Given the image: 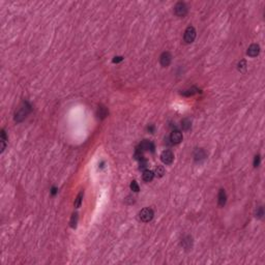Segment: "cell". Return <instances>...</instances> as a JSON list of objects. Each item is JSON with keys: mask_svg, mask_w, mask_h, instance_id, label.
<instances>
[{"mask_svg": "<svg viewBox=\"0 0 265 265\" xmlns=\"http://www.w3.org/2000/svg\"><path fill=\"white\" fill-rule=\"evenodd\" d=\"M192 127V122L188 118H184L183 120L181 121V127L183 131H188Z\"/></svg>", "mask_w": 265, "mask_h": 265, "instance_id": "18", "label": "cell"}, {"mask_svg": "<svg viewBox=\"0 0 265 265\" xmlns=\"http://www.w3.org/2000/svg\"><path fill=\"white\" fill-rule=\"evenodd\" d=\"M165 174V169L163 166H158L155 170V175H156L158 177H163Z\"/></svg>", "mask_w": 265, "mask_h": 265, "instance_id": "20", "label": "cell"}, {"mask_svg": "<svg viewBox=\"0 0 265 265\" xmlns=\"http://www.w3.org/2000/svg\"><path fill=\"white\" fill-rule=\"evenodd\" d=\"M196 38V30L193 26H188L184 31V42L186 44H191Z\"/></svg>", "mask_w": 265, "mask_h": 265, "instance_id": "3", "label": "cell"}, {"mask_svg": "<svg viewBox=\"0 0 265 265\" xmlns=\"http://www.w3.org/2000/svg\"><path fill=\"white\" fill-rule=\"evenodd\" d=\"M30 112H31V106L28 104V102H24L21 105V107L19 108V110L16 112V114H15V120L17 122H21V121L26 118V116Z\"/></svg>", "mask_w": 265, "mask_h": 265, "instance_id": "1", "label": "cell"}, {"mask_svg": "<svg viewBox=\"0 0 265 265\" xmlns=\"http://www.w3.org/2000/svg\"><path fill=\"white\" fill-rule=\"evenodd\" d=\"M51 194L53 195V196H55V195L57 194V188H52Z\"/></svg>", "mask_w": 265, "mask_h": 265, "instance_id": "29", "label": "cell"}, {"mask_svg": "<svg viewBox=\"0 0 265 265\" xmlns=\"http://www.w3.org/2000/svg\"><path fill=\"white\" fill-rule=\"evenodd\" d=\"M153 216H155V212H153V210L151 209V208H144V209L141 210L140 213H139L140 220L144 222V223L150 222L153 219Z\"/></svg>", "mask_w": 265, "mask_h": 265, "instance_id": "2", "label": "cell"}, {"mask_svg": "<svg viewBox=\"0 0 265 265\" xmlns=\"http://www.w3.org/2000/svg\"><path fill=\"white\" fill-rule=\"evenodd\" d=\"M122 60H123V57L119 56V57H114V59H113V62H114V63H118V62L122 61Z\"/></svg>", "mask_w": 265, "mask_h": 265, "instance_id": "28", "label": "cell"}, {"mask_svg": "<svg viewBox=\"0 0 265 265\" xmlns=\"http://www.w3.org/2000/svg\"><path fill=\"white\" fill-rule=\"evenodd\" d=\"M245 67H247V62H245L244 60H241V61L238 63V69H239V71H243V69H245Z\"/></svg>", "mask_w": 265, "mask_h": 265, "instance_id": "26", "label": "cell"}, {"mask_svg": "<svg viewBox=\"0 0 265 265\" xmlns=\"http://www.w3.org/2000/svg\"><path fill=\"white\" fill-rule=\"evenodd\" d=\"M174 13L176 16L183 18L188 14V6L184 2H177L176 5L174 6Z\"/></svg>", "mask_w": 265, "mask_h": 265, "instance_id": "4", "label": "cell"}, {"mask_svg": "<svg viewBox=\"0 0 265 265\" xmlns=\"http://www.w3.org/2000/svg\"><path fill=\"white\" fill-rule=\"evenodd\" d=\"M200 92V89L197 87H192V88H188L186 90L181 91V94L184 95V96H192V95L196 94V93Z\"/></svg>", "mask_w": 265, "mask_h": 265, "instance_id": "13", "label": "cell"}, {"mask_svg": "<svg viewBox=\"0 0 265 265\" xmlns=\"http://www.w3.org/2000/svg\"><path fill=\"white\" fill-rule=\"evenodd\" d=\"M135 158H136L137 160H139V162H140L141 160H143V158H144V155H143V150H141L140 148H137L136 149V152H135Z\"/></svg>", "mask_w": 265, "mask_h": 265, "instance_id": "21", "label": "cell"}, {"mask_svg": "<svg viewBox=\"0 0 265 265\" xmlns=\"http://www.w3.org/2000/svg\"><path fill=\"white\" fill-rule=\"evenodd\" d=\"M131 190L132 191H134V192H136V193H138L139 191H140V188H139V184L137 183V181L136 180H132V181L131 182Z\"/></svg>", "mask_w": 265, "mask_h": 265, "instance_id": "23", "label": "cell"}, {"mask_svg": "<svg viewBox=\"0 0 265 265\" xmlns=\"http://www.w3.org/2000/svg\"><path fill=\"white\" fill-rule=\"evenodd\" d=\"M155 125H153V124H150L148 127H147V131L150 132V134H153V132H155Z\"/></svg>", "mask_w": 265, "mask_h": 265, "instance_id": "27", "label": "cell"}, {"mask_svg": "<svg viewBox=\"0 0 265 265\" xmlns=\"http://www.w3.org/2000/svg\"><path fill=\"white\" fill-rule=\"evenodd\" d=\"M256 218L257 219H262V216H264V210H263V207L262 206H259V207H257V209H256Z\"/></svg>", "mask_w": 265, "mask_h": 265, "instance_id": "22", "label": "cell"}, {"mask_svg": "<svg viewBox=\"0 0 265 265\" xmlns=\"http://www.w3.org/2000/svg\"><path fill=\"white\" fill-rule=\"evenodd\" d=\"M218 201H219V205L221 206V207H223V206H225L226 202H227V195H226V192L225 190H220V192H219V196H218Z\"/></svg>", "mask_w": 265, "mask_h": 265, "instance_id": "11", "label": "cell"}, {"mask_svg": "<svg viewBox=\"0 0 265 265\" xmlns=\"http://www.w3.org/2000/svg\"><path fill=\"white\" fill-rule=\"evenodd\" d=\"M194 158L196 162H202L206 158V152L204 149L202 148H197L194 152Z\"/></svg>", "mask_w": 265, "mask_h": 265, "instance_id": "10", "label": "cell"}, {"mask_svg": "<svg viewBox=\"0 0 265 265\" xmlns=\"http://www.w3.org/2000/svg\"><path fill=\"white\" fill-rule=\"evenodd\" d=\"M6 140H7V138H6L5 131H4V130H1V152H3L4 149H5Z\"/></svg>", "mask_w": 265, "mask_h": 265, "instance_id": "19", "label": "cell"}, {"mask_svg": "<svg viewBox=\"0 0 265 265\" xmlns=\"http://www.w3.org/2000/svg\"><path fill=\"white\" fill-rule=\"evenodd\" d=\"M160 160H162V162L165 165H171L173 163V160H174V155H173V152L171 150L166 149L160 155Z\"/></svg>", "mask_w": 265, "mask_h": 265, "instance_id": "5", "label": "cell"}, {"mask_svg": "<svg viewBox=\"0 0 265 265\" xmlns=\"http://www.w3.org/2000/svg\"><path fill=\"white\" fill-rule=\"evenodd\" d=\"M147 160H145V158H143V160H140V170H144V169L147 168Z\"/></svg>", "mask_w": 265, "mask_h": 265, "instance_id": "25", "label": "cell"}, {"mask_svg": "<svg viewBox=\"0 0 265 265\" xmlns=\"http://www.w3.org/2000/svg\"><path fill=\"white\" fill-rule=\"evenodd\" d=\"M260 162H261V158H260V155H256L255 158H254V167L255 168H257V167H259L260 165Z\"/></svg>", "mask_w": 265, "mask_h": 265, "instance_id": "24", "label": "cell"}, {"mask_svg": "<svg viewBox=\"0 0 265 265\" xmlns=\"http://www.w3.org/2000/svg\"><path fill=\"white\" fill-rule=\"evenodd\" d=\"M78 219H79V216H78V213H77V212H74V213L71 214V221H69V226H71L73 229H75V228L77 227Z\"/></svg>", "mask_w": 265, "mask_h": 265, "instance_id": "16", "label": "cell"}, {"mask_svg": "<svg viewBox=\"0 0 265 265\" xmlns=\"http://www.w3.org/2000/svg\"><path fill=\"white\" fill-rule=\"evenodd\" d=\"M260 53V47L259 45L257 44H253L251 45L249 47V49H247V54L250 56V57H256V56H258Z\"/></svg>", "mask_w": 265, "mask_h": 265, "instance_id": "9", "label": "cell"}, {"mask_svg": "<svg viewBox=\"0 0 265 265\" xmlns=\"http://www.w3.org/2000/svg\"><path fill=\"white\" fill-rule=\"evenodd\" d=\"M96 115H97V117H99V119L106 118V117L108 116V110H107V108L104 107V106H99V107L97 108Z\"/></svg>", "mask_w": 265, "mask_h": 265, "instance_id": "12", "label": "cell"}, {"mask_svg": "<svg viewBox=\"0 0 265 265\" xmlns=\"http://www.w3.org/2000/svg\"><path fill=\"white\" fill-rule=\"evenodd\" d=\"M155 178V172L150 170H145L143 173V180L146 182H150Z\"/></svg>", "mask_w": 265, "mask_h": 265, "instance_id": "14", "label": "cell"}, {"mask_svg": "<svg viewBox=\"0 0 265 265\" xmlns=\"http://www.w3.org/2000/svg\"><path fill=\"white\" fill-rule=\"evenodd\" d=\"M139 148L143 151L149 150L151 151V152H153V151H155V144L148 140H143L142 142L140 143V145H139Z\"/></svg>", "mask_w": 265, "mask_h": 265, "instance_id": "7", "label": "cell"}, {"mask_svg": "<svg viewBox=\"0 0 265 265\" xmlns=\"http://www.w3.org/2000/svg\"><path fill=\"white\" fill-rule=\"evenodd\" d=\"M83 196H84V192H83V191H82V192H80L79 194H78L77 198H76V200H75V203H74V205H75L76 208H79L80 206H81L82 200H83Z\"/></svg>", "mask_w": 265, "mask_h": 265, "instance_id": "17", "label": "cell"}, {"mask_svg": "<svg viewBox=\"0 0 265 265\" xmlns=\"http://www.w3.org/2000/svg\"><path fill=\"white\" fill-rule=\"evenodd\" d=\"M171 60H172V56L169 52H164V53L160 55V62L163 66H168L169 64L171 63Z\"/></svg>", "mask_w": 265, "mask_h": 265, "instance_id": "8", "label": "cell"}, {"mask_svg": "<svg viewBox=\"0 0 265 265\" xmlns=\"http://www.w3.org/2000/svg\"><path fill=\"white\" fill-rule=\"evenodd\" d=\"M181 244H182V247H183L186 250H190L191 247H192V245H193L192 237H191V236H186V238H183V240H182Z\"/></svg>", "mask_w": 265, "mask_h": 265, "instance_id": "15", "label": "cell"}, {"mask_svg": "<svg viewBox=\"0 0 265 265\" xmlns=\"http://www.w3.org/2000/svg\"><path fill=\"white\" fill-rule=\"evenodd\" d=\"M169 138H170L172 144H179V143L182 141V138H183V137H182L181 132L178 131V130H174V131H172V132H171Z\"/></svg>", "mask_w": 265, "mask_h": 265, "instance_id": "6", "label": "cell"}]
</instances>
